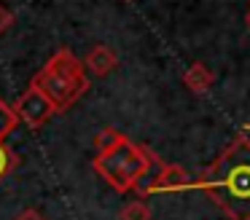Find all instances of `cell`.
I'll use <instances>...</instances> for the list:
<instances>
[{
  "instance_id": "obj_1",
  "label": "cell",
  "mask_w": 250,
  "mask_h": 220,
  "mask_svg": "<svg viewBox=\"0 0 250 220\" xmlns=\"http://www.w3.org/2000/svg\"><path fill=\"white\" fill-rule=\"evenodd\" d=\"M196 188H202L226 218L250 220V140H234L205 175H199Z\"/></svg>"
},
{
  "instance_id": "obj_2",
  "label": "cell",
  "mask_w": 250,
  "mask_h": 220,
  "mask_svg": "<svg viewBox=\"0 0 250 220\" xmlns=\"http://www.w3.org/2000/svg\"><path fill=\"white\" fill-rule=\"evenodd\" d=\"M92 166L110 188H116L119 193H126V191H137L164 164L151 148L137 145L129 137H124L113 150L94 156Z\"/></svg>"
},
{
  "instance_id": "obj_3",
  "label": "cell",
  "mask_w": 250,
  "mask_h": 220,
  "mask_svg": "<svg viewBox=\"0 0 250 220\" xmlns=\"http://www.w3.org/2000/svg\"><path fill=\"white\" fill-rule=\"evenodd\" d=\"M30 83L38 86L54 102L57 113H62L86 94V89H89L86 64L70 48H57L51 54V59L35 73V78Z\"/></svg>"
},
{
  "instance_id": "obj_4",
  "label": "cell",
  "mask_w": 250,
  "mask_h": 220,
  "mask_svg": "<svg viewBox=\"0 0 250 220\" xmlns=\"http://www.w3.org/2000/svg\"><path fill=\"white\" fill-rule=\"evenodd\" d=\"M14 110H17V116H19V123H24V126H30V129H38L54 116L57 107H54V102L38 89V86L30 83V89L17 100Z\"/></svg>"
},
{
  "instance_id": "obj_5",
  "label": "cell",
  "mask_w": 250,
  "mask_h": 220,
  "mask_svg": "<svg viewBox=\"0 0 250 220\" xmlns=\"http://www.w3.org/2000/svg\"><path fill=\"white\" fill-rule=\"evenodd\" d=\"M188 188H196V180L183 169L180 164H164L143 182L137 191L140 193H175V191H188Z\"/></svg>"
},
{
  "instance_id": "obj_6",
  "label": "cell",
  "mask_w": 250,
  "mask_h": 220,
  "mask_svg": "<svg viewBox=\"0 0 250 220\" xmlns=\"http://www.w3.org/2000/svg\"><path fill=\"white\" fill-rule=\"evenodd\" d=\"M83 64H86V73L103 78V75H110L119 67V57H116V51L110 46H103V43H100V46L89 48V54L83 57Z\"/></svg>"
},
{
  "instance_id": "obj_7",
  "label": "cell",
  "mask_w": 250,
  "mask_h": 220,
  "mask_svg": "<svg viewBox=\"0 0 250 220\" xmlns=\"http://www.w3.org/2000/svg\"><path fill=\"white\" fill-rule=\"evenodd\" d=\"M183 83L194 94H207L212 89V83H215V75H212V70L205 62H191L183 73Z\"/></svg>"
},
{
  "instance_id": "obj_8",
  "label": "cell",
  "mask_w": 250,
  "mask_h": 220,
  "mask_svg": "<svg viewBox=\"0 0 250 220\" xmlns=\"http://www.w3.org/2000/svg\"><path fill=\"white\" fill-rule=\"evenodd\" d=\"M121 140H124V134H121L119 129L105 126V129H100L97 137H94V148H97V153H108V150H113Z\"/></svg>"
},
{
  "instance_id": "obj_9",
  "label": "cell",
  "mask_w": 250,
  "mask_h": 220,
  "mask_svg": "<svg viewBox=\"0 0 250 220\" xmlns=\"http://www.w3.org/2000/svg\"><path fill=\"white\" fill-rule=\"evenodd\" d=\"M17 126H19V116H17V110H14V107L8 105V102L0 100V142H3V140H6Z\"/></svg>"
},
{
  "instance_id": "obj_10",
  "label": "cell",
  "mask_w": 250,
  "mask_h": 220,
  "mask_svg": "<svg viewBox=\"0 0 250 220\" xmlns=\"http://www.w3.org/2000/svg\"><path fill=\"white\" fill-rule=\"evenodd\" d=\"M119 220H151V207H148L143 199H135V201L121 207Z\"/></svg>"
},
{
  "instance_id": "obj_11",
  "label": "cell",
  "mask_w": 250,
  "mask_h": 220,
  "mask_svg": "<svg viewBox=\"0 0 250 220\" xmlns=\"http://www.w3.org/2000/svg\"><path fill=\"white\" fill-rule=\"evenodd\" d=\"M17 164H19L17 153H14V150L8 148L6 142H0V182H3L8 175H11L14 166H17Z\"/></svg>"
},
{
  "instance_id": "obj_12",
  "label": "cell",
  "mask_w": 250,
  "mask_h": 220,
  "mask_svg": "<svg viewBox=\"0 0 250 220\" xmlns=\"http://www.w3.org/2000/svg\"><path fill=\"white\" fill-rule=\"evenodd\" d=\"M14 27V11L6 8V5H0V35L6 30H11Z\"/></svg>"
},
{
  "instance_id": "obj_13",
  "label": "cell",
  "mask_w": 250,
  "mask_h": 220,
  "mask_svg": "<svg viewBox=\"0 0 250 220\" xmlns=\"http://www.w3.org/2000/svg\"><path fill=\"white\" fill-rule=\"evenodd\" d=\"M14 220H46V218L38 212V209H22V212H19Z\"/></svg>"
},
{
  "instance_id": "obj_14",
  "label": "cell",
  "mask_w": 250,
  "mask_h": 220,
  "mask_svg": "<svg viewBox=\"0 0 250 220\" xmlns=\"http://www.w3.org/2000/svg\"><path fill=\"white\" fill-rule=\"evenodd\" d=\"M245 19H248V27H250V8H248V14H245Z\"/></svg>"
},
{
  "instance_id": "obj_15",
  "label": "cell",
  "mask_w": 250,
  "mask_h": 220,
  "mask_svg": "<svg viewBox=\"0 0 250 220\" xmlns=\"http://www.w3.org/2000/svg\"><path fill=\"white\" fill-rule=\"evenodd\" d=\"M126 3H132V0H126Z\"/></svg>"
}]
</instances>
